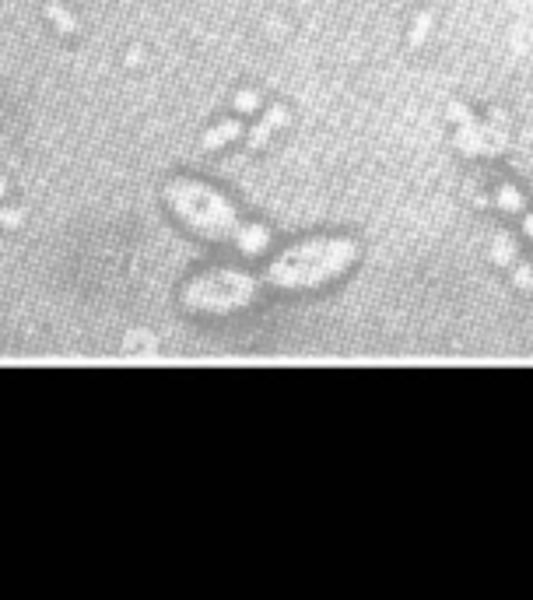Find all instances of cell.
<instances>
[{"instance_id":"1","label":"cell","mask_w":533,"mask_h":600,"mask_svg":"<svg viewBox=\"0 0 533 600\" xmlns=\"http://www.w3.org/2000/svg\"><path fill=\"white\" fill-rule=\"evenodd\" d=\"M358 253L362 246L355 239H313L288 249L271 267V281L278 288H316L341 277L358 260Z\"/></svg>"},{"instance_id":"2","label":"cell","mask_w":533,"mask_h":600,"mask_svg":"<svg viewBox=\"0 0 533 600\" xmlns=\"http://www.w3.org/2000/svg\"><path fill=\"white\" fill-rule=\"evenodd\" d=\"M253 291H256V281L242 274H211L190 288L186 302L200 309H232V306H242L246 298H253Z\"/></svg>"},{"instance_id":"3","label":"cell","mask_w":533,"mask_h":600,"mask_svg":"<svg viewBox=\"0 0 533 600\" xmlns=\"http://www.w3.org/2000/svg\"><path fill=\"white\" fill-rule=\"evenodd\" d=\"M285 120H288V113H285L281 106H278V109H271V113H266V116L260 120V127H256V130L249 134V151L263 148V144H266V137H271V134H274V130H278V127H281Z\"/></svg>"},{"instance_id":"4","label":"cell","mask_w":533,"mask_h":600,"mask_svg":"<svg viewBox=\"0 0 533 600\" xmlns=\"http://www.w3.org/2000/svg\"><path fill=\"white\" fill-rule=\"evenodd\" d=\"M239 130H242V123H235V120H228L225 127H218V130H211V134L204 137V151H214L218 144H228L232 137H239Z\"/></svg>"},{"instance_id":"5","label":"cell","mask_w":533,"mask_h":600,"mask_svg":"<svg viewBox=\"0 0 533 600\" xmlns=\"http://www.w3.org/2000/svg\"><path fill=\"white\" fill-rule=\"evenodd\" d=\"M516 218H519V221H523V228H526V235H530V239H533V214H530V211H526V207H523V211H519V214H516Z\"/></svg>"}]
</instances>
